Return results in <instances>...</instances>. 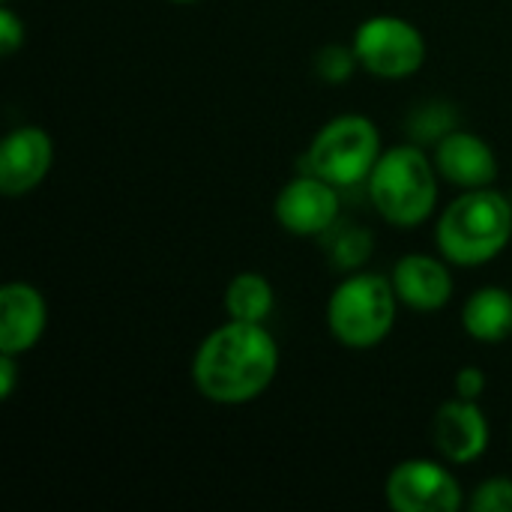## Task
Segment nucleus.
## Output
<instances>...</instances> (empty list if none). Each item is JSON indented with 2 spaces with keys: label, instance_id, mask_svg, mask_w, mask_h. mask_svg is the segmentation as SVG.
Wrapping results in <instances>:
<instances>
[{
  "label": "nucleus",
  "instance_id": "1",
  "mask_svg": "<svg viewBox=\"0 0 512 512\" xmlns=\"http://www.w3.org/2000/svg\"><path fill=\"white\" fill-rule=\"evenodd\" d=\"M279 372V345L264 324L228 318L210 330L192 357V384L213 405L261 399Z\"/></svg>",
  "mask_w": 512,
  "mask_h": 512
},
{
  "label": "nucleus",
  "instance_id": "2",
  "mask_svg": "<svg viewBox=\"0 0 512 512\" xmlns=\"http://www.w3.org/2000/svg\"><path fill=\"white\" fill-rule=\"evenodd\" d=\"M512 240V204L495 186L465 189L435 222L438 252L453 267H483Z\"/></svg>",
  "mask_w": 512,
  "mask_h": 512
},
{
  "label": "nucleus",
  "instance_id": "3",
  "mask_svg": "<svg viewBox=\"0 0 512 512\" xmlns=\"http://www.w3.org/2000/svg\"><path fill=\"white\" fill-rule=\"evenodd\" d=\"M438 168L420 144H396L375 162L366 192L378 216L396 228H420L438 207Z\"/></svg>",
  "mask_w": 512,
  "mask_h": 512
},
{
  "label": "nucleus",
  "instance_id": "4",
  "mask_svg": "<svg viewBox=\"0 0 512 512\" xmlns=\"http://www.w3.org/2000/svg\"><path fill=\"white\" fill-rule=\"evenodd\" d=\"M399 297L387 276L354 270L348 273L327 300V330L348 351L378 348L396 327Z\"/></svg>",
  "mask_w": 512,
  "mask_h": 512
},
{
  "label": "nucleus",
  "instance_id": "5",
  "mask_svg": "<svg viewBox=\"0 0 512 512\" xmlns=\"http://www.w3.org/2000/svg\"><path fill=\"white\" fill-rule=\"evenodd\" d=\"M381 153V132L375 120L366 114H339L315 132L303 165L333 186L351 189L369 180Z\"/></svg>",
  "mask_w": 512,
  "mask_h": 512
},
{
  "label": "nucleus",
  "instance_id": "6",
  "mask_svg": "<svg viewBox=\"0 0 512 512\" xmlns=\"http://www.w3.org/2000/svg\"><path fill=\"white\" fill-rule=\"evenodd\" d=\"M354 54L360 69L384 81H402L423 69L429 45L417 24L399 15H372L354 30Z\"/></svg>",
  "mask_w": 512,
  "mask_h": 512
},
{
  "label": "nucleus",
  "instance_id": "7",
  "mask_svg": "<svg viewBox=\"0 0 512 512\" xmlns=\"http://www.w3.org/2000/svg\"><path fill=\"white\" fill-rule=\"evenodd\" d=\"M450 465V462H447ZM435 459H405L384 483L387 504L396 512H456L468 504L459 477Z\"/></svg>",
  "mask_w": 512,
  "mask_h": 512
},
{
  "label": "nucleus",
  "instance_id": "8",
  "mask_svg": "<svg viewBox=\"0 0 512 512\" xmlns=\"http://www.w3.org/2000/svg\"><path fill=\"white\" fill-rule=\"evenodd\" d=\"M273 216L294 237H324L339 222V186L303 171L279 189Z\"/></svg>",
  "mask_w": 512,
  "mask_h": 512
},
{
  "label": "nucleus",
  "instance_id": "9",
  "mask_svg": "<svg viewBox=\"0 0 512 512\" xmlns=\"http://www.w3.org/2000/svg\"><path fill=\"white\" fill-rule=\"evenodd\" d=\"M492 441V426L480 402L450 399L432 417V444L450 465H474L486 456Z\"/></svg>",
  "mask_w": 512,
  "mask_h": 512
},
{
  "label": "nucleus",
  "instance_id": "10",
  "mask_svg": "<svg viewBox=\"0 0 512 512\" xmlns=\"http://www.w3.org/2000/svg\"><path fill=\"white\" fill-rule=\"evenodd\" d=\"M54 165V141L42 126H15L0 141V192L18 198L33 192Z\"/></svg>",
  "mask_w": 512,
  "mask_h": 512
},
{
  "label": "nucleus",
  "instance_id": "11",
  "mask_svg": "<svg viewBox=\"0 0 512 512\" xmlns=\"http://www.w3.org/2000/svg\"><path fill=\"white\" fill-rule=\"evenodd\" d=\"M432 159H435L441 180H447L450 186H459L462 192L495 186L501 174L498 153L492 150V144L459 126L435 144Z\"/></svg>",
  "mask_w": 512,
  "mask_h": 512
},
{
  "label": "nucleus",
  "instance_id": "12",
  "mask_svg": "<svg viewBox=\"0 0 512 512\" xmlns=\"http://www.w3.org/2000/svg\"><path fill=\"white\" fill-rule=\"evenodd\" d=\"M453 264L441 255H426V252H411L402 255L390 273V282L396 288V297L402 306L414 312H441L450 306L456 282H453Z\"/></svg>",
  "mask_w": 512,
  "mask_h": 512
},
{
  "label": "nucleus",
  "instance_id": "13",
  "mask_svg": "<svg viewBox=\"0 0 512 512\" xmlns=\"http://www.w3.org/2000/svg\"><path fill=\"white\" fill-rule=\"evenodd\" d=\"M48 327V303L30 282H6L0 288V354L24 357L39 345Z\"/></svg>",
  "mask_w": 512,
  "mask_h": 512
},
{
  "label": "nucleus",
  "instance_id": "14",
  "mask_svg": "<svg viewBox=\"0 0 512 512\" xmlns=\"http://www.w3.org/2000/svg\"><path fill=\"white\" fill-rule=\"evenodd\" d=\"M462 327L474 342L498 345L512 336V294L498 285L471 291L462 303Z\"/></svg>",
  "mask_w": 512,
  "mask_h": 512
},
{
  "label": "nucleus",
  "instance_id": "15",
  "mask_svg": "<svg viewBox=\"0 0 512 512\" xmlns=\"http://www.w3.org/2000/svg\"><path fill=\"white\" fill-rule=\"evenodd\" d=\"M276 309V291L267 276L255 270L237 273L225 288V312L234 321L264 324Z\"/></svg>",
  "mask_w": 512,
  "mask_h": 512
},
{
  "label": "nucleus",
  "instance_id": "16",
  "mask_svg": "<svg viewBox=\"0 0 512 512\" xmlns=\"http://www.w3.org/2000/svg\"><path fill=\"white\" fill-rule=\"evenodd\" d=\"M321 240H324L327 261L342 273L363 270V264L372 258V249H375L372 231L354 222H336Z\"/></svg>",
  "mask_w": 512,
  "mask_h": 512
},
{
  "label": "nucleus",
  "instance_id": "17",
  "mask_svg": "<svg viewBox=\"0 0 512 512\" xmlns=\"http://www.w3.org/2000/svg\"><path fill=\"white\" fill-rule=\"evenodd\" d=\"M459 123L456 111L450 108V102H423L411 117H408V129L414 135V144H429V141H441L447 132H453Z\"/></svg>",
  "mask_w": 512,
  "mask_h": 512
},
{
  "label": "nucleus",
  "instance_id": "18",
  "mask_svg": "<svg viewBox=\"0 0 512 512\" xmlns=\"http://www.w3.org/2000/svg\"><path fill=\"white\" fill-rule=\"evenodd\" d=\"M360 60L354 54V45H324L315 54V75L324 84H345L357 72Z\"/></svg>",
  "mask_w": 512,
  "mask_h": 512
},
{
  "label": "nucleus",
  "instance_id": "19",
  "mask_svg": "<svg viewBox=\"0 0 512 512\" xmlns=\"http://www.w3.org/2000/svg\"><path fill=\"white\" fill-rule=\"evenodd\" d=\"M471 512H512V477H489L468 495Z\"/></svg>",
  "mask_w": 512,
  "mask_h": 512
},
{
  "label": "nucleus",
  "instance_id": "20",
  "mask_svg": "<svg viewBox=\"0 0 512 512\" xmlns=\"http://www.w3.org/2000/svg\"><path fill=\"white\" fill-rule=\"evenodd\" d=\"M24 36H27V27H24L21 15L9 3H3L0 6V54L12 57L24 45Z\"/></svg>",
  "mask_w": 512,
  "mask_h": 512
},
{
  "label": "nucleus",
  "instance_id": "21",
  "mask_svg": "<svg viewBox=\"0 0 512 512\" xmlns=\"http://www.w3.org/2000/svg\"><path fill=\"white\" fill-rule=\"evenodd\" d=\"M489 387V378L480 366H462L453 378V390L459 399H471V402H480L483 393Z\"/></svg>",
  "mask_w": 512,
  "mask_h": 512
},
{
  "label": "nucleus",
  "instance_id": "22",
  "mask_svg": "<svg viewBox=\"0 0 512 512\" xmlns=\"http://www.w3.org/2000/svg\"><path fill=\"white\" fill-rule=\"evenodd\" d=\"M15 381H18V357L0 354V399H3V402L12 399Z\"/></svg>",
  "mask_w": 512,
  "mask_h": 512
},
{
  "label": "nucleus",
  "instance_id": "23",
  "mask_svg": "<svg viewBox=\"0 0 512 512\" xmlns=\"http://www.w3.org/2000/svg\"><path fill=\"white\" fill-rule=\"evenodd\" d=\"M171 3H195V0H171Z\"/></svg>",
  "mask_w": 512,
  "mask_h": 512
},
{
  "label": "nucleus",
  "instance_id": "24",
  "mask_svg": "<svg viewBox=\"0 0 512 512\" xmlns=\"http://www.w3.org/2000/svg\"><path fill=\"white\" fill-rule=\"evenodd\" d=\"M3 3H9V0H3Z\"/></svg>",
  "mask_w": 512,
  "mask_h": 512
}]
</instances>
